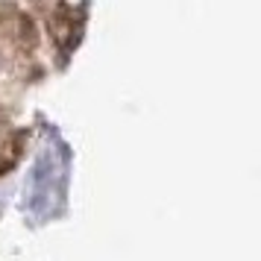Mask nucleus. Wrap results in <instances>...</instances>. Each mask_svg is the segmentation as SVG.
<instances>
[{
    "label": "nucleus",
    "instance_id": "obj_1",
    "mask_svg": "<svg viewBox=\"0 0 261 261\" xmlns=\"http://www.w3.org/2000/svg\"><path fill=\"white\" fill-rule=\"evenodd\" d=\"M91 0H0V173L18 162V123L38 85L62 71L88 24Z\"/></svg>",
    "mask_w": 261,
    "mask_h": 261
}]
</instances>
